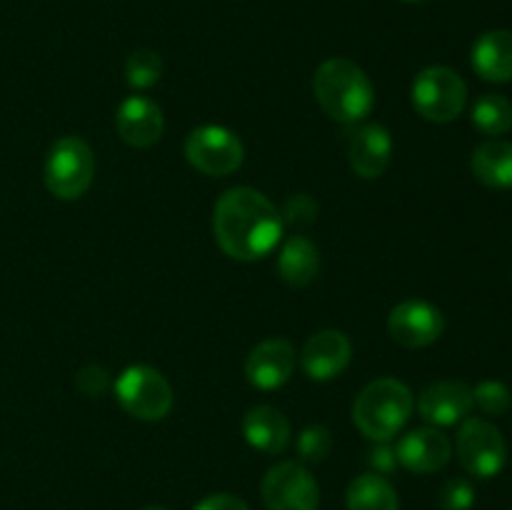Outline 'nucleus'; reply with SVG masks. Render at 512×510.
I'll use <instances>...</instances> for the list:
<instances>
[{
  "label": "nucleus",
  "mask_w": 512,
  "mask_h": 510,
  "mask_svg": "<svg viewBox=\"0 0 512 510\" xmlns=\"http://www.w3.org/2000/svg\"><path fill=\"white\" fill-rule=\"evenodd\" d=\"M295 370V348L283 338H270L255 345L245 360L248 383L260 390H278Z\"/></svg>",
  "instance_id": "obj_14"
},
{
  "label": "nucleus",
  "mask_w": 512,
  "mask_h": 510,
  "mask_svg": "<svg viewBox=\"0 0 512 510\" xmlns=\"http://www.w3.org/2000/svg\"><path fill=\"white\" fill-rule=\"evenodd\" d=\"M400 3H408V5H423V3H430V0H400Z\"/></svg>",
  "instance_id": "obj_31"
},
{
  "label": "nucleus",
  "mask_w": 512,
  "mask_h": 510,
  "mask_svg": "<svg viewBox=\"0 0 512 510\" xmlns=\"http://www.w3.org/2000/svg\"><path fill=\"white\" fill-rule=\"evenodd\" d=\"M75 385L88 398H100L110 388V373L105 368H100V365H85L75 375Z\"/></svg>",
  "instance_id": "obj_27"
},
{
  "label": "nucleus",
  "mask_w": 512,
  "mask_h": 510,
  "mask_svg": "<svg viewBox=\"0 0 512 510\" xmlns=\"http://www.w3.org/2000/svg\"><path fill=\"white\" fill-rule=\"evenodd\" d=\"M115 398L120 408L138 420H163L173 410L175 395L160 370L150 365H130L115 380Z\"/></svg>",
  "instance_id": "obj_5"
},
{
  "label": "nucleus",
  "mask_w": 512,
  "mask_h": 510,
  "mask_svg": "<svg viewBox=\"0 0 512 510\" xmlns=\"http://www.w3.org/2000/svg\"><path fill=\"white\" fill-rule=\"evenodd\" d=\"M415 408V398L403 380L378 378L365 385L353 403V423L373 443H390Z\"/></svg>",
  "instance_id": "obj_3"
},
{
  "label": "nucleus",
  "mask_w": 512,
  "mask_h": 510,
  "mask_svg": "<svg viewBox=\"0 0 512 510\" xmlns=\"http://www.w3.org/2000/svg\"><path fill=\"white\" fill-rule=\"evenodd\" d=\"M473 175L488 188H512V143L510 140H485L470 158Z\"/></svg>",
  "instance_id": "obj_20"
},
{
  "label": "nucleus",
  "mask_w": 512,
  "mask_h": 510,
  "mask_svg": "<svg viewBox=\"0 0 512 510\" xmlns=\"http://www.w3.org/2000/svg\"><path fill=\"white\" fill-rule=\"evenodd\" d=\"M458 460L475 478H495L508 458L503 433L483 418H465L455 440Z\"/></svg>",
  "instance_id": "obj_8"
},
{
  "label": "nucleus",
  "mask_w": 512,
  "mask_h": 510,
  "mask_svg": "<svg viewBox=\"0 0 512 510\" xmlns=\"http://www.w3.org/2000/svg\"><path fill=\"white\" fill-rule=\"evenodd\" d=\"M213 233L225 255L235 260H263L283 238V215L255 188H230L213 210Z\"/></svg>",
  "instance_id": "obj_1"
},
{
  "label": "nucleus",
  "mask_w": 512,
  "mask_h": 510,
  "mask_svg": "<svg viewBox=\"0 0 512 510\" xmlns=\"http://www.w3.org/2000/svg\"><path fill=\"white\" fill-rule=\"evenodd\" d=\"M348 160L353 173L360 178H380L393 160V138L378 123L360 125L348 138Z\"/></svg>",
  "instance_id": "obj_16"
},
{
  "label": "nucleus",
  "mask_w": 512,
  "mask_h": 510,
  "mask_svg": "<svg viewBox=\"0 0 512 510\" xmlns=\"http://www.w3.org/2000/svg\"><path fill=\"white\" fill-rule=\"evenodd\" d=\"M470 118L483 135H505L512 130V103L505 95L485 93L475 100Z\"/></svg>",
  "instance_id": "obj_22"
},
{
  "label": "nucleus",
  "mask_w": 512,
  "mask_h": 510,
  "mask_svg": "<svg viewBox=\"0 0 512 510\" xmlns=\"http://www.w3.org/2000/svg\"><path fill=\"white\" fill-rule=\"evenodd\" d=\"M143 510H170V508H165V505H148V508Z\"/></svg>",
  "instance_id": "obj_32"
},
{
  "label": "nucleus",
  "mask_w": 512,
  "mask_h": 510,
  "mask_svg": "<svg viewBox=\"0 0 512 510\" xmlns=\"http://www.w3.org/2000/svg\"><path fill=\"white\" fill-rule=\"evenodd\" d=\"M395 455H398V465H403L410 473H438L453 458V443L443 430L418 428L398 440Z\"/></svg>",
  "instance_id": "obj_12"
},
{
  "label": "nucleus",
  "mask_w": 512,
  "mask_h": 510,
  "mask_svg": "<svg viewBox=\"0 0 512 510\" xmlns=\"http://www.w3.org/2000/svg\"><path fill=\"white\" fill-rule=\"evenodd\" d=\"M473 388L460 380H440L428 385L418 398V413L433 428L463 423L473 410Z\"/></svg>",
  "instance_id": "obj_11"
},
{
  "label": "nucleus",
  "mask_w": 512,
  "mask_h": 510,
  "mask_svg": "<svg viewBox=\"0 0 512 510\" xmlns=\"http://www.w3.org/2000/svg\"><path fill=\"white\" fill-rule=\"evenodd\" d=\"M45 188L60 200H78L88 193L95 178V155L78 135L55 140L48 150L43 168Z\"/></svg>",
  "instance_id": "obj_4"
},
{
  "label": "nucleus",
  "mask_w": 512,
  "mask_h": 510,
  "mask_svg": "<svg viewBox=\"0 0 512 510\" xmlns=\"http://www.w3.org/2000/svg\"><path fill=\"white\" fill-rule=\"evenodd\" d=\"M473 403L488 415H503L510 408V388L500 380H483L473 388Z\"/></svg>",
  "instance_id": "obj_25"
},
{
  "label": "nucleus",
  "mask_w": 512,
  "mask_h": 510,
  "mask_svg": "<svg viewBox=\"0 0 512 510\" xmlns=\"http://www.w3.org/2000/svg\"><path fill=\"white\" fill-rule=\"evenodd\" d=\"M368 465L373 468V473L388 475L398 468V455L395 448H390L388 443H375V448H370L368 453Z\"/></svg>",
  "instance_id": "obj_29"
},
{
  "label": "nucleus",
  "mask_w": 512,
  "mask_h": 510,
  "mask_svg": "<svg viewBox=\"0 0 512 510\" xmlns=\"http://www.w3.org/2000/svg\"><path fill=\"white\" fill-rule=\"evenodd\" d=\"M160 78H163V58L155 50L140 48L130 53L128 63H125V80L130 88H153Z\"/></svg>",
  "instance_id": "obj_23"
},
{
  "label": "nucleus",
  "mask_w": 512,
  "mask_h": 510,
  "mask_svg": "<svg viewBox=\"0 0 512 510\" xmlns=\"http://www.w3.org/2000/svg\"><path fill=\"white\" fill-rule=\"evenodd\" d=\"M263 503L268 510H318L320 488L303 463L283 460L265 473Z\"/></svg>",
  "instance_id": "obj_9"
},
{
  "label": "nucleus",
  "mask_w": 512,
  "mask_h": 510,
  "mask_svg": "<svg viewBox=\"0 0 512 510\" xmlns=\"http://www.w3.org/2000/svg\"><path fill=\"white\" fill-rule=\"evenodd\" d=\"M298 455L303 463H323L333 450V435L325 425H308L298 435Z\"/></svg>",
  "instance_id": "obj_24"
},
{
  "label": "nucleus",
  "mask_w": 512,
  "mask_h": 510,
  "mask_svg": "<svg viewBox=\"0 0 512 510\" xmlns=\"http://www.w3.org/2000/svg\"><path fill=\"white\" fill-rule=\"evenodd\" d=\"M278 273L293 288H305L320 273V253L305 235H290L278 255Z\"/></svg>",
  "instance_id": "obj_19"
},
{
  "label": "nucleus",
  "mask_w": 512,
  "mask_h": 510,
  "mask_svg": "<svg viewBox=\"0 0 512 510\" xmlns=\"http://www.w3.org/2000/svg\"><path fill=\"white\" fill-rule=\"evenodd\" d=\"M115 130L123 143L133 145V148H150L163 138V110L145 95H130L120 103L118 115H115Z\"/></svg>",
  "instance_id": "obj_13"
},
{
  "label": "nucleus",
  "mask_w": 512,
  "mask_h": 510,
  "mask_svg": "<svg viewBox=\"0 0 512 510\" xmlns=\"http://www.w3.org/2000/svg\"><path fill=\"white\" fill-rule=\"evenodd\" d=\"M185 158L203 175L225 178L243 165L245 148L233 130L223 125H200L185 138Z\"/></svg>",
  "instance_id": "obj_7"
},
{
  "label": "nucleus",
  "mask_w": 512,
  "mask_h": 510,
  "mask_svg": "<svg viewBox=\"0 0 512 510\" xmlns=\"http://www.w3.org/2000/svg\"><path fill=\"white\" fill-rule=\"evenodd\" d=\"M415 110L430 123H450L460 118L468 103V85L448 65H430L420 70L410 90Z\"/></svg>",
  "instance_id": "obj_6"
},
{
  "label": "nucleus",
  "mask_w": 512,
  "mask_h": 510,
  "mask_svg": "<svg viewBox=\"0 0 512 510\" xmlns=\"http://www.w3.org/2000/svg\"><path fill=\"white\" fill-rule=\"evenodd\" d=\"M313 93L338 123H358L375 108V88L365 70L348 58H330L315 70Z\"/></svg>",
  "instance_id": "obj_2"
},
{
  "label": "nucleus",
  "mask_w": 512,
  "mask_h": 510,
  "mask_svg": "<svg viewBox=\"0 0 512 510\" xmlns=\"http://www.w3.org/2000/svg\"><path fill=\"white\" fill-rule=\"evenodd\" d=\"M445 318L440 308L420 298L403 300L388 315V333L403 348H428L443 335Z\"/></svg>",
  "instance_id": "obj_10"
},
{
  "label": "nucleus",
  "mask_w": 512,
  "mask_h": 510,
  "mask_svg": "<svg viewBox=\"0 0 512 510\" xmlns=\"http://www.w3.org/2000/svg\"><path fill=\"white\" fill-rule=\"evenodd\" d=\"M353 345L340 330H320L300 350V365L310 380H333L348 368Z\"/></svg>",
  "instance_id": "obj_15"
},
{
  "label": "nucleus",
  "mask_w": 512,
  "mask_h": 510,
  "mask_svg": "<svg viewBox=\"0 0 512 510\" xmlns=\"http://www.w3.org/2000/svg\"><path fill=\"white\" fill-rule=\"evenodd\" d=\"M348 510H398V493L385 475L363 473L348 485Z\"/></svg>",
  "instance_id": "obj_21"
},
{
  "label": "nucleus",
  "mask_w": 512,
  "mask_h": 510,
  "mask_svg": "<svg viewBox=\"0 0 512 510\" xmlns=\"http://www.w3.org/2000/svg\"><path fill=\"white\" fill-rule=\"evenodd\" d=\"M475 503V490L468 480L453 478L443 485L438 495L440 510H470Z\"/></svg>",
  "instance_id": "obj_26"
},
{
  "label": "nucleus",
  "mask_w": 512,
  "mask_h": 510,
  "mask_svg": "<svg viewBox=\"0 0 512 510\" xmlns=\"http://www.w3.org/2000/svg\"><path fill=\"white\" fill-rule=\"evenodd\" d=\"M473 68L488 83L512 80V30H488L473 45Z\"/></svg>",
  "instance_id": "obj_18"
},
{
  "label": "nucleus",
  "mask_w": 512,
  "mask_h": 510,
  "mask_svg": "<svg viewBox=\"0 0 512 510\" xmlns=\"http://www.w3.org/2000/svg\"><path fill=\"white\" fill-rule=\"evenodd\" d=\"M510 510H512V508H510Z\"/></svg>",
  "instance_id": "obj_33"
},
{
  "label": "nucleus",
  "mask_w": 512,
  "mask_h": 510,
  "mask_svg": "<svg viewBox=\"0 0 512 510\" xmlns=\"http://www.w3.org/2000/svg\"><path fill=\"white\" fill-rule=\"evenodd\" d=\"M195 510H250V508L245 505L243 498H238V495L215 493V495H208L205 500H200V503L195 505Z\"/></svg>",
  "instance_id": "obj_30"
},
{
  "label": "nucleus",
  "mask_w": 512,
  "mask_h": 510,
  "mask_svg": "<svg viewBox=\"0 0 512 510\" xmlns=\"http://www.w3.org/2000/svg\"><path fill=\"white\" fill-rule=\"evenodd\" d=\"M243 435L250 448L280 455L290 445V423L273 405H255L243 418Z\"/></svg>",
  "instance_id": "obj_17"
},
{
  "label": "nucleus",
  "mask_w": 512,
  "mask_h": 510,
  "mask_svg": "<svg viewBox=\"0 0 512 510\" xmlns=\"http://www.w3.org/2000/svg\"><path fill=\"white\" fill-rule=\"evenodd\" d=\"M283 220H288V223H310V220H315V215H318V203H315L310 195L300 193V195H293V198L285 203L283 208Z\"/></svg>",
  "instance_id": "obj_28"
}]
</instances>
